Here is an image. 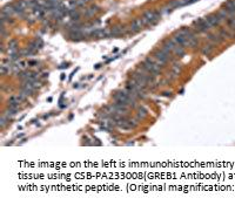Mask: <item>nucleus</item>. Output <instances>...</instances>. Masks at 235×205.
<instances>
[{
	"label": "nucleus",
	"instance_id": "1a4fd4ad",
	"mask_svg": "<svg viewBox=\"0 0 235 205\" xmlns=\"http://www.w3.org/2000/svg\"><path fill=\"white\" fill-rule=\"evenodd\" d=\"M126 33V27L123 26H117L112 29V37H120Z\"/></svg>",
	"mask_w": 235,
	"mask_h": 205
},
{
	"label": "nucleus",
	"instance_id": "f3484780",
	"mask_svg": "<svg viewBox=\"0 0 235 205\" xmlns=\"http://www.w3.org/2000/svg\"><path fill=\"white\" fill-rule=\"evenodd\" d=\"M228 26H229L232 29H235V18L234 17L228 18Z\"/></svg>",
	"mask_w": 235,
	"mask_h": 205
},
{
	"label": "nucleus",
	"instance_id": "6ab92c4d",
	"mask_svg": "<svg viewBox=\"0 0 235 205\" xmlns=\"http://www.w3.org/2000/svg\"><path fill=\"white\" fill-rule=\"evenodd\" d=\"M171 94H172V93H168V92H166V93H163V95H165V96H171Z\"/></svg>",
	"mask_w": 235,
	"mask_h": 205
},
{
	"label": "nucleus",
	"instance_id": "20e7f679",
	"mask_svg": "<svg viewBox=\"0 0 235 205\" xmlns=\"http://www.w3.org/2000/svg\"><path fill=\"white\" fill-rule=\"evenodd\" d=\"M194 25L197 27L196 28L197 32H207V31H209L212 28V26L209 25L207 19H199V20L194 21Z\"/></svg>",
	"mask_w": 235,
	"mask_h": 205
},
{
	"label": "nucleus",
	"instance_id": "f8f14e48",
	"mask_svg": "<svg viewBox=\"0 0 235 205\" xmlns=\"http://www.w3.org/2000/svg\"><path fill=\"white\" fill-rule=\"evenodd\" d=\"M212 51H213V45H207V46L203 47L202 54H203V55H209V54L212 53Z\"/></svg>",
	"mask_w": 235,
	"mask_h": 205
},
{
	"label": "nucleus",
	"instance_id": "9b49d317",
	"mask_svg": "<svg viewBox=\"0 0 235 205\" xmlns=\"http://www.w3.org/2000/svg\"><path fill=\"white\" fill-rule=\"evenodd\" d=\"M8 51H10V53H14V52L18 51L17 49V41L16 40H11L10 41V43H8Z\"/></svg>",
	"mask_w": 235,
	"mask_h": 205
},
{
	"label": "nucleus",
	"instance_id": "2eb2a0df",
	"mask_svg": "<svg viewBox=\"0 0 235 205\" xmlns=\"http://www.w3.org/2000/svg\"><path fill=\"white\" fill-rule=\"evenodd\" d=\"M179 73H180V65L175 63L173 66V68H172V75H173V77H175L176 75H179Z\"/></svg>",
	"mask_w": 235,
	"mask_h": 205
},
{
	"label": "nucleus",
	"instance_id": "7ed1b4c3",
	"mask_svg": "<svg viewBox=\"0 0 235 205\" xmlns=\"http://www.w3.org/2000/svg\"><path fill=\"white\" fill-rule=\"evenodd\" d=\"M169 56H171V54L166 53V52H165V51H162V49H160V51H157V52L154 53V57H155L157 62L160 65V66L166 65V63H167V61L169 60Z\"/></svg>",
	"mask_w": 235,
	"mask_h": 205
},
{
	"label": "nucleus",
	"instance_id": "f03ea898",
	"mask_svg": "<svg viewBox=\"0 0 235 205\" xmlns=\"http://www.w3.org/2000/svg\"><path fill=\"white\" fill-rule=\"evenodd\" d=\"M141 19H142L145 25L153 26V25L157 24L159 21V19H160V12L159 11H147V12L143 13V15H142Z\"/></svg>",
	"mask_w": 235,
	"mask_h": 205
},
{
	"label": "nucleus",
	"instance_id": "ddd939ff",
	"mask_svg": "<svg viewBox=\"0 0 235 205\" xmlns=\"http://www.w3.org/2000/svg\"><path fill=\"white\" fill-rule=\"evenodd\" d=\"M174 53L179 56L183 55V54H185V47H183V46H177V45H176L175 49H174Z\"/></svg>",
	"mask_w": 235,
	"mask_h": 205
},
{
	"label": "nucleus",
	"instance_id": "a211bd4d",
	"mask_svg": "<svg viewBox=\"0 0 235 205\" xmlns=\"http://www.w3.org/2000/svg\"><path fill=\"white\" fill-rule=\"evenodd\" d=\"M145 115H146V110H145L143 108H140V109H139V114H137V116H139V117H143Z\"/></svg>",
	"mask_w": 235,
	"mask_h": 205
},
{
	"label": "nucleus",
	"instance_id": "dca6fc26",
	"mask_svg": "<svg viewBox=\"0 0 235 205\" xmlns=\"http://www.w3.org/2000/svg\"><path fill=\"white\" fill-rule=\"evenodd\" d=\"M69 17H71V19H73V20H79V13L75 10H71L69 11Z\"/></svg>",
	"mask_w": 235,
	"mask_h": 205
},
{
	"label": "nucleus",
	"instance_id": "423d86ee",
	"mask_svg": "<svg viewBox=\"0 0 235 205\" xmlns=\"http://www.w3.org/2000/svg\"><path fill=\"white\" fill-rule=\"evenodd\" d=\"M145 26V24H143V21H142V19H135L132 24H131V32H139L142 27Z\"/></svg>",
	"mask_w": 235,
	"mask_h": 205
},
{
	"label": "nucleus",
	"instance_id": "9d476101",
	"mask_svg": "<svg viewBox=\"0 0 235 205\" xmlns=\"http://www.w3.org/2000/svg\"><path fill=\"white\" fill-rule=\"evenodd\" d=\"M97 12H98V7H97V6H92V7L87 8V11L85 12V15H86V17H92V15H94V13H97Z\"/></svg>",
	"mask_w": 235,
	"mask_h": 205
},
{
	"label": "nucleus",
	"instance_id": "4468645a",
	"mask_svg": "<svg viewBox=\"0 0 235 205\" xmlns=\"http://www.w3.org/2000/svg\"><path fill=\"white\" fill-rule=\"evenodd\" d=\"M8 122H10V117H7L6 115H2V117H1V120H0V126H1V128H4Z\"/></svg>",
	"mask_w": 235,
	"mask_h": 205
},
{
	"label": "nucleus",
	"instance_id": "0eeeda50",
	"mask_svg": "<svg viewBox=\"0 0 235 205\" xmlns=\"http://www.w3.org/2000/svg\"><path fill=\"white\" fill-rule=\"evenodd\" d=\"M173 41L175 42L177 46H187V37H183L182 34H180V33H176L175 35L173 37Z\"/></svg>",
	"mask_w": 235,
	"mask_h": 205
},
{
	"label": "nucleus",
	"instance_id": "f257e3e1",
	"mask_svg": "<svg viewBox=\"0 0 235 205\" xmlns=\"http://www.w3.org/2000/svg\"><path fill=\"white\" fill-rule=\"evenodd\" d=\"M142 69L146 71L148 74H153L157 75L160 73V65L157 62H154L152 59H146L143 62H142Z\"/></svg>",
	"mask_w": 235,
	"mask_h": 205
},
{
	"label": "nucleus",
	"instance_id": "6e6552de",
	"mask_svg": "<svg viewBox=\"0 0 235 205\" xmlns=\"http://www.w3.org/2000/svg\"><path fill=\"white\" fill-rule=\"evenodd\" d=\"M207 21L209 22V25L212 26V27H214V26H217L219 24H220V21L222 20V19L220 18V15L219 14H212V15H209V17H207Z\"/></svg>",
	"mask_w": 235,
	"mask_h": 205
},
{
	"label": "nucleus",
	"instance_id": "39448f33",
	"mask_svg": "<svg viewBox=\"0 0 235 205\" xmlns=\"http://www.w3.org/2000/svg\"><path fill=\"white\" fill-rule=\"evenodd\" d=\"M175 47H176V43L174 42V41H173V40H171V41H167V42H165V43L162 45L161 49H162V51H165L166 53L171 54L172 52H174Z\"/></svg>",
	"mask_w": 235,
	"mask_h": 205
}]
</instances>
